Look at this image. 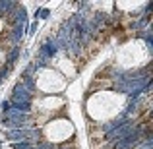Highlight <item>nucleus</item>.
I'll use <instances>...</instances> for the list:
<instances>
[{"instance_id":"nucleus-2","label":"nucleus","mask_w":153,"mask_h":149,"mask_svg":"<svg viewBox=\"0 0 153 149\" xmlns=\"http://www.w3.org/2000/svg\"><path fill=\"white\" fill-rule=\"evenodd\" d=\"M10 108H12V105H10V101H4V103H2V112H4V114H6V112H8V110H10Z\"/></svg>"},{"instance_id":"nucleus-3","label":"nucleus","mask_w":153,"mask_h":149,"mask_svg":"<svg viewBox=\"0 0 153 149\" xmlns=\"http://www.w3.org/2000/svg\"><path fill=\"white\" fill-rule=\"evenodd\" d=\"M37 27H39V23H37V19H35V21L31 23V27H29V33H31V35H35V31H37Z\"/></svg>"},{"instance_id":"nucleus-4","label":"nucleus","mask_w":153,"mask_h":149,"mask_svg":"<svg viewBox=\"0 0 153 149\" xmlns=\"http://www.w3.org/2000/svg\"><path fill=\"white\" fill-rule=\"evenodd\" d=\"M39 16H41V18H49V16H51V10H43V8H41ZM39 16H37V18H39Z\"/></svg>"},{"instance_id":"nucleus-1","label":"nucleus","mask_w":153,"mask_h":149,"mask_svg":"<svg viewBox=\"0 0 153 149\" xmlns=\"http://www.w3.org/2000/svg\"><path fill=\"white\" fill-rule=\"evenodd\" d=\"M35 143H31V142H27V139H23V142H16V143H12V149H33Z\"/></svg>"}]
</instances>
